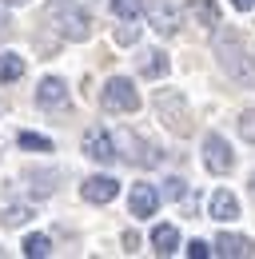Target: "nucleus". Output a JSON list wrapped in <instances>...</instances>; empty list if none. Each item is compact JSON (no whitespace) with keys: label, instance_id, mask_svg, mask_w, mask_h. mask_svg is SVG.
Masks as SVG:
<instances>
[{"label":"nucleus","instance_id":"obj_1","mask_svg":"<svg viewBox=\"0 0 255 259\" xmlns=\"http://www.w3.org/2000/svg\"><path fill=\"white\" fill-rule=\"evenodd\" d=\"M216 60H220V68L235 80V84H243V88H255V56L247 52V44L239 40L235 32H227V28H220L216 24Z\"/></svg>","mask_w":255,"mask_h":259},{"label":"nucleus","instance_id":"obj_2","mask_svg":"<svg viewBox=\"0 0 255 259\" xmlns=\"http://www.w3.org/2000/svg\"><path fill=\"white\" fill-rule=\"evenodd\" d=\"M48 20H52V28L64 36V40H88L92 36V16L76 4V0H52L48 4Z\"/></svg>","mask_w":255,"mask_h":259},{"label":"nucleus","instance_id":"obj_3","mask_svg":"<svg viewBox=\"0 0 255 259\" xmlns=\"http://www.w3.org/2000/svg\"><path fill=\"white\" fill-rule=\"evenodd\" d=\"M152 104H156V116L163 120V128H167V132L184 136V132L191 128V112H188L184 92H176V88H159L156 96H152Z\"/></svg>","mask_w":255,"mask_h":259},{"label":"nucleus","instance_id":"obj_4","mask_svg":"<svg viewBox=\"0 0 255 259\" xmlns=\"http://www.w3.org/2000/svg\"><path fill=\"white\" fill-rule=\"evenodd\" d=\"M100 104L108 108V112H120V116H132V112H140V92H136V84L128 80V76H112L108 84H104V92H100Z\"/></svg>","mask_w":255,"mask_h":259},{"label":"nucleus","instance_id":"obj_5","mask_svg":"<svg viewBox=\"0 0 255 259\" xmlns=\"http://www.w3.org/2000/svg\"><path fill=\"white\" fill-rule=\"evenodd\" d=\"M203 167L211 176H227L235 167V152H231V144L223 140L220 132H207L203 136Z\"/></svg>","mask_w":255,"mask_h":259},{"label":"nucleus","instance_id":"obj_6","mask_svg":"<svg viewBox=\"0 0 255 259\" xmlns=\"http://www.w3.org/2000/svg\"><path fill=\"white\" fill-rule=\"evenodd\" d=\"M144 16H148V24H152L159 36L180 32V8H176L172 0H148V4H144Z\"/></svg>","mask_w":255,"mask_h":259},{"label":"nucleus","instance_id":"obj_7","mask_svg":"<svg viewBox=\"0 0 255 259\" xmlns=\"http://www.w3.org/2000/svg\"><path fill=\"white\" fill-rule=\"evenodd\" d=\"M80 148H84V156L96 160V163H116V156H120V152H116V136L104 132V128H88Z\"/></svg>","mask_w":255,"mask_h":259},{"label":"nucleus","instance_id":"obj_8","mask_svg":"<svg viewBox=\"0 0 255 259\" xmlns=\"http://www.w3.org/2000/svg\"><path fill=\"white\" fill-rule=\"evenodd\" d=\"M128 211H132L136 220H148V215H156V211H159V192L152 188V184H132Z\"/></svg>","mask_w":255,"mask_h":259},{"label":"nucleus","instance_id":"obj_9","mask_svg":"<svg viewBox=\"0 0 255 259\" xmlns=\"http://www.w3.org/2000/svg\"><path fill=\"white\" fill-rule=\"evenodd\" d=\"M80 195H84L88 203H112V199L120 195V184H116L112 176H88V180L80 184Z\"/></svg>","mask_w":255,"mask_h":259},{"label":"nucleus","instance_id":"obj_10","mask_svg":"<svg viewBox=\"0 0 255 259\" xmlns=\"http://www.w3.org/2000/svg\"><path fill=\"white\" fill-rule=\"evenodd\" d=\"M36 104L40 108H64L68 104V84H64L60 76H44L36 84Z\"/></svg>","mask_w":255,"mask_h":259},{"label":"nucleus","instance_id":"obj_11","mask_svg":"<svg viewBox=\"0 0 255 259\" xmlns=\"http://www.w3.org/2000/svg\"><path fill=\"white\" fill-rule=\"evenodd\" d=\"M207 215H211V220H220V224H231V220H239V199L227 192V188L211 192V199H207Z\"/></svg>","mask_w":255,"mask_h":259},{"label":"nucleus","instance_id":"obj_12","mask_svg":"<svg viewBox=\"0 0 255 259\" xmlns=\"http://www.w3.org/2000/svg\"><path fill=\"white\" fill-rule=\"evenodd\" d=\"M167 68H172V60H167L163 48H148V52H140V76H148V80H163Z\"/></svg>","mask_w":255,"mask_h":259},{"label":"nucleus","instance_id":"obj_13","mask_svg":"<svg viewBox=\"0 0 255 259\" xmlns=\"http://www.w3.org/2000/svg\"><path fill=\"white\" fill-rule=\"evenodd\" d=\"M211 251L223 255V259H243V255H251V239H247V235H231V231H223Z\"/></svg>","mask_w":255,"mask_h":259},{"label":"nucleus","instance_id":"obj_14","mask_svg":"<svg viewBox=\"0 0 255 259\" xmlns=\"http://www.w3.org/2000/svg\"><path fill=\"white\" fill-rule=\"evenodd\" d=\"M152 247H156V255H176V251H180V227L176 224H156L152 227Z\"/></svg>","mask_w":255,"mask_h":259},{"label":"nucleus","instance_id":"obj_15","mask_svg":"<svg viewBox=\"0 0 255 259\" xmlns=\"http://www.w3.org/2000/svg\"><path fill=\"white\" fill-rule=\"evenodd\" d=\"M24 76V56L20 52H0V84H16Z\"/></svg>","mask_w":255,"mask_h":259},{"label":"nucleus","instance_id":"obj_16","mask_svg":"<svg viewBox=\"0 0 255 259\" xmlns=\"http://www.w3.org/2000/svg\"><path fill=\"white\" fill-rule=\"evenodd\" d=\"M188 12L199 20V24H207V28H216V24H220V4H216V0H191Z\"/></svg>","mask_w":255,"mask_h":259},{"label":"nucleus","instance_id":"obj_17","mask_svg":"<svg viewBox=\"0 0 255 259\" xmlns=\"http://www.w3.org/2000/svg\"><path fill=\"white\" fill-rule=\"evenodd\" d=\"M32 215H36V211H32L28 203H8V207L0 211V224H4V227H24Z\"/></svg>","mask_w":255,"mask_h":259},{"label":"nucleus","instance_id":"obj_18","mask_svg":"<svg viewBox=\"0 0 255 259\" xmlns=\"http://www.w3.org/2000/svg\"><path fill=\"white\" fill-rule=\"evenodd\" d=\"M20 251H24L28 259H44V255H52V239L36 231V235H28V239L20 243Z\"/></svg>","mask_w":255,"mask_h":259},{"label":"nucleus","instance_id":"obj_19","mask_svg":"<svg viewBox=\"0 0 255 259\" xmlns=\"http://www.w3.org/2000/svg\"><path fill=\"white\" fill-rule=\"evenodd\" d=\"M16 144H20V148H28V152H52V140H48V136H40V132H20V136H16Z\"/></svg>","mask_w":255,"mask_h":259},{"label":"nucleus","instance_id":"obj_20","mask_svg":"<svg viewBox=\"0 0 255 259\" xmlns=\"http://www.w3.org/2000/svg\"><path fill=\"white\" fill-rule=\"evenodd\" d=\"M112 12L120 20H140L144 16V0H112Z\"/></svg>","mask_w":255,"mask_h":259},{"label":"nucleus","instance_id":"obj_21","mask_svg":"<svg viewBox=\"0 0 255 259\" xmlns=\"http://www.w3.org/2000/svg\"><path fill=\"white\" fill-rule=\"evenodd\" d=\"M28 180H36V184H32L36 195H52L56 192V171H28Z\"/></svg>","mask_w":255,"mask_h":259},{"label":"nucleus","instance_id":"obj_22","mask_svg":"<svg viewBox=\"0 0 255 259\" xmlns=\"http://www.w3.org/2000/svg\"><path fill=\"white\" fill-rule=\"evenodd\" d=\"M235 128H239V136H243L247 144H255V108H243V112H239Z\"/></svg>","mask_w":255,"mask_h":259},{"label":"nucleus","instance_id":"obj_23","mask_svg":"<svg viewBox=\"0 0 255 259\" xmlns=\"http://www.w3.org/2000/svg\"><path fill=\"white\" fill-rule=\"evenodd\" d=\"M163 195H167V199H184V195H188V180H180V176H172V180L163 184V192H159V199H163Z\"/></svg>","mask_w":255,"mask_h":259},{"label":"nucleus","instance_id":"obj_24","mask_svg":"<svg viewBox=\"0 0 255 259\" xmlns=\"http://www.w3.org/2000/svg\"><path fill=\"white\" fill-rule=\"evenodd\" d=\"M140 40V24L136 20H124L120 28H116V44H136Z\"/></svg>","mask_w":255,"mask_h":259},{"label":"nucleus","instance_id":"obj_25","mask_svg":"<svg viewBox=\"0 0 255 259\" xmlns=\"http://www.w3.org/2000/svg\"><path fill=\"white\" fill-rule=\"evenodd\" d=\"M188 255L191 259H207V255H211V243H207V239H191V243H188Z\"/></svg>","mask_w":255,"mask_h":259},{"label":"nucleus","instance_id":"obj_26","mask_svg":"<svg viewBox=\"0 0 255 259\" xmlns=\"http://www.w3.org/2000/svg\"><path fill=\"white\" fill-rule=\"evenodd\" d=\"M231 4H235L239 12H251V8H255V0H231Z\"/></svg>","mask_w":255,"mask_h":259},{"label":"nucleus","instance_id":"obj_27","mask_svg":"<svg viewBox=\"0 0 255 259\" xmlns=\"http://www.w3.org/2000/svg\"><path fill=\"white\" fill-rule=\"evenodd\" d=\"M247 192H251V199H255V171H251V180H247Z\"/></svg>","mask_w":255,"mask_h":259},{"label":"nucleus","instance_id":"obj_28","mask_svg":"<svg viewBox=\"0 0 255 259\" xmlns=\"http://www.w3.org/2000/svg\"><path fill=\"white\" fill-rule=\"evenodd\" d=\"M4 4H12V8H16V4H28V0H4Z\"/></svg>","mask_w":255,"mask_h":259},{"label":"nucleus","instance_id":"obj_29","mask_svg":"<svg viewBox=\"0 0 255 259\" xmlns=\"http://www.w3.org/2000/svg\"><path fill=\"white\" fill-rule=\"evenodd\" d=\"M4 24H8V16H4V12H0V28H4Z\"/></svg>","mask_w":255,"mask_h":259},{"label":"nucleus","instance_id":"obj_30","mask_svg":"<svg viewBox=\"0 0 255 259\" xmlns=\"http://www.w3.org/2000/svg\"><path fill=\"white\" fill-rule=\"evenodd\" d=\"M0 116H4V104H0Z\"/></svg>","mask_w":255,"mask_h":259}]
</instances>
